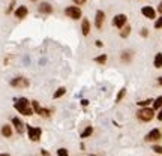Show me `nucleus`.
Returning a JSON list of instances; mask_svg holds the SVG:
<instances>
[{"label":"nucleus","mask_w":162,"mask_h":156,"mask_svg":"<svg viewBox=\"0 0 162 156\" xmlns=\"http://www.w3.org/2000/svg\"><path fill=\"white\" fill-rule=\"evenodd\" d=\"M153 117H155V110L150 107L140 108L137 111V119L140 122H150V120H153Z\"/></svg>","instance_id":"nucleus-2"},{"label":"nucleus","mask_w":162,"mask_h":156,"mask_svg":"<svg viewBox=\"0 0 162 156\" xmlns=\"http://www.w3.org/2000/svg\"><path fill=\"white\" fill-rule=\"evenodd\" d=\"M128 23V17L125 14H117L114 18H113V26L117 27V29H123Z\"/></svg>","instance_id":"nucleus-7"},{"label":"nucleus","mask_w":162,"mask_h":156,"mask_svg":"<svg viewBox=\"0 0 162 156\" xmlns=\"http://www.w3.org/2000/svg\"><path fill=\"white\" fill-rule=\"evenodd\" d=\"M41 155L42 156H50V152H47V150L44 149V150H41Z\"/></svg>","instance_id":"nucleus-33"},{"label":"nucleus","mask_w":162,"mask_h":156,"mask_svg":"<svg viewBox=\"0 0 162 156\" xmlns=\"http://www.w3.org/2000/svg\"><path fill=\"white\" fill-rule=\"evenodd\" d=\"M65 15L69 17L71 20H80L83 12H81V8L80 6H68L65 9Z\"/></svg>","instance_id":"nucleus-5"},{"label":"nucleus","mask_w":162,"mask_h":156,"mask_svg":"<svg viewBox=\"0 0 162 156\" xmlns=\"http://www.w3.org/2000/svg\"><path fill=\"white\" fill-rule=\"evenodd\" d=\"M14 107L23 116H33V113H35L33 108H32V104H30V101L27 98H18V99H15Z\"/></svg>","instance_id":"nucleus-1"},{"label":"nucleus","mask_w":162,"mask_h":156,"mask_svg":"<svg viewBox=\"0 0 162 156\" xmlns=\"http://www.w3.org/2000/svg\"><path fill=\"white\" fill-rule=\"evenodd\" d=\"M155 29H162V15L155 20Z\"/></svg>","instance_id":"nucleus-27"},{"label":"nucleus","mask_w":162,"mask_h":156,"mask_svg":"<svg viewBox=\"0 0 162 156\" xmlns=\"http://www.w3.org/2000/svg\"><path fill=\"white\" fill-rule=\"evenodd\" d=\"M89 156H99V155H89Z\"/></svg>","instance_id":"nucleus-38"},{"label":"nucleus","mask_w":162,"mask_h":156,"mask_svg":"<svg viewBox=\"0 0 162 156\" xmlns=\"http://www.w3.org/2000/svg\"><path fill=\"white\" fill-rule=\"evenodd\" d=\"M87 0H74V3H75V6H81V5H84Z\"/></svg>","instance_id":"nucleus-28"},{"label":"nucleus","mask_w":162,"mask_h":156,"mask_svg":"<svg viewBox=\"0 0 162 156\" xmlns=\"http://www.w3.org/2000/svg\"><path fill=\"white\" fill-rule=\"evenodd\" d=\"M9 84L15 89H27L30 86V81H29V78H26V77H15L9 81Z\"/></svg>","instance_id":"nucleus-4"},{"label":"nucleus","mask_w":162,"mask_h":156,"mask_svg":"<svg viewBox=\"0 0 162 156\" xmlns=\"http://www.w3.org/2000/svg\"><path fill=\"white\" fill-rule=\"evenodd\" d=\"M96 63H99V65H105L107 63V60H108V56L107 54H101V56H98V57L93 58Z\"/></svg>","instance_id":"nucleus-21"},{"label":"nucleus","mask_w":162,"mask_h":156,"mask_svg":"<svg viewBox=\"0 0 162 156\" xmlns=\"http://www.w3.org/2000/svg\"><path fill=\"white\" fill-rule=\"evenodd\" d=\"M131 26H128V24H126V26H125L123 29H120V36H122V38H128V36H129V35H131Z\"/></svg>","instance_id":"nucleus-20"},{"label":"nucleus","mask_w":162,"mask_h":156,"mask_svg":"<svg viewBox=\"0 0 162 156\" xmlns=\"http://www.w3.org/2000/svg\"><path fill=\"white\" fill-rule=\"evenodd\" d=\"M57 156H69V152L65 147H60V149H57Z\"/></svg>","instance_id":"nucleus-25"},{"label":"nucleus","mask_w":162,"mask_h":156,"mask_svg":"<svg viewBox=\"0 0 162 156\" xmlns=\"http://www.w3.org/2000/svg\"><path fill=\"white\" fill-rule=\"evenodd\" d=\"M138 104V107L140 108H146L149 107L150 104H153V99H146V101H140V102H137Z\"/></svg>","instance_id":"nucleus-24"},{"label":"nucleus","mask_w":162,"mask_h":156,"mask_svg":"<svg viewBox=\"0 0 162 156\" xmlns=\"http://www.w3.org/2000/svg\"><path fill=\"white\" fill-rule=\"evenodd\" d=\"M30 2H38V0H30Z\"/></svg>","instance_id":"nucleus-39"},{"label":"nucleus","mask_w":162,"mask_h":156,"mask_svg":"<svg viewBox=\"0 0 162 156\" xmlns=\"http://www.w3.org/2000/svg\"><path fill=\"white\" fill-rule=\"evenodd\" d=\"M38 11L41 14H44V15H50V14L53 12V6H51V3H48V2H42V3H39Z\"/></svg>","instance_id":"nucleus-10"},{"label":"nucleus","mask_w":162,"mask_h":156,"mask_svg":"<svg viewBox=\"0 0 162 156\" xmlns=\"http://www.w3.org/2000/svg\"><path fill=\"white\" fill-rule=\"evenodd\" d=\"M162 108V96H158L153 99V110H161Z\"/></svg>","instance_id":"nucleus-22"},{"label":"nucleus","mask_w":162,"mask_h":156,"mask_svg":"<svg viewBox=\"0 0 162 156\" xmlns=\"http://www.w3.org/2000/svg\"><path fill=\"white\" fill-rule=\"evenodd\" d=\"M35 114H38L39 117H42V119H48V117L51 116V110H48V108H44V107H39V110L35 113Z\"/></svg>","instance_id":"nucleus-14"},{"label":"nucleus","mask_w":162,"mask_h":156,"mask_svg":"<svg viewBox=\"0 0 162 156\" xmlns=\"http://www.w3.org/2000/svg\"><path fill=\"white\" fill-rule=\"evenodd\" d=\"M2 135L5 136V138H11V136H12V126L8 125V123L3 125V126H2Z\"/></svg>","instance_id":"nucleus-15"},{"label":"nucleus","mask_w":162,"mask_h":156,"mask_svg":"<svg viewBox=\"0 0 162 156\" xmlns=\"http://www.w3.org/2000/svg\"><path fill=\"white\" fill-rule=\"evenodd\" d=\"M153 66L156 69H161L162 68V53H158L155 58H153Z\"/></svg>","instance_id":"nucleus-16"},{"label":"nucleus","mask_w":162,"mask_h":156,"mask_svg":"<svg viewBox=\"0 0 162 156\" xmlns=\"http://www.w3.org/2000/svg\"><path fill=\"white\" fill-rule=\"evenodd\" d=\"M125 95H126V89H125V87L120 89V90H119V93H117V96H116V102L119 104V102H120V101L125 98Z\"/></svg>","instance_id":"nucleus-23"},{"label":"nucleus","mask_w":162,"mask_h":156,"mask_svg":"<svg viewBox=\"0 0 162 156\" xmlns=\"http://www.w3.org/2000/svg\"><path fill=\"white\" fill-rule=\"evenodd\" d=\"M12 125H14L15 131H17L18 134H23V132H24V126H26V125L21 122L20 117H14V119H12Z\"/></svg>","instance_id":"nucleus-12"},{"label":"nucleus","mask_w":162,"mask_h":156,"mask_svg":"<svg viewBox=\"0 0 162 156\" xmlns=\"http://www.w3.org/2000/svg\"><path fill=\"white\" fill-rule=\"evenodd\" d=\"M66 93V87H59L54 93H53V99H59V98H62L63 95Z\"/></svg>","instance_id":"nucleus-17"},{"label":"nucleus","mask_w":162,"mask_h":156,"mask_svg":"<svg viewBox=\"0 0 162 156\" xmlns=\"http://www.w3.org/2000/svg\"><path fill=\"white\" fill-rule=\"evenodd\" d=\"M93 134V126H87L83 132H81V135H80V138H89V136Z\"/></svg>","instance_id":"nucleus-19"},{"label":"nucleus","mask_w":162,"mask_h":156,"mask_svg":"<svg viewBox=\"0 0 162 156\" xmlns=\"http://www.w3.org/2000/svg\"><path fill=\"white\" fill-rule=\"evenodd\" d=\"M0 156H11L9 153H0Z\"/></svg>","instance_id":"nucleus-37"},{"label":"nucleus","mask_w":162,"mask_h":156,"mask_svg":"<svg viewBox=\"0 0 162 156\" xmlns=\"http://www.w3.org/2000/svg\"><path fill=\"white\" fill-rule=\"evenodd\" d=\"M120 57H122V60H123L125 63H129L132 60V51H123Z\"/></svg>","instance_id":"nucleus-18"},{"label":"nucleus","mask_w":162,"mask_h":156,"mask_svg":"<svg viewBox=\"0 0 162 156\" xmlns=\"http://www.w3.org/2000/svg\"><path fill=\"white\" fill-rule=\"evenodd\" d=\"M158 12H159V14H162V2L158 5Z\"/></svg>","instance_id":"nucleus-35"},{"label":"nucleus","mask_w":162,"mask_h":156,"mask_svg":"<svg viewBox=\"0 0 162 156\" xmlns=\"http://www.w3.org/2000/svg\"><path fill=\"white\" fill-rule=\"evenodd\" d=\"M14 6H15V3L12 2V3L9 5V8H8V11H6V14H11V12H12V9H14Z\"/></svg>","instance_id":"nucleus-29"},{"label":"nucleus","mask_w":162,"mask_h":156,"mask_svg":"<svg viewBox=\"0 0 162 156\" xmlns=\"http://www.w3.org/2000/svg\"><path fill=\"white\" fill-rule=\"evenodd\" d=\"M81 105H83V107H87V105H89V101H87V99H81Z\"/></svg>","instance_id":"nucleus-31"},{"label":"nucleus","mask_w":162,"mask_h":156,"mask_svg":"<svg viewBox=\"0 0 162 156\" xmlns=\"http://www.w3.org/2000/svg\"><path fill=\"white\" fill-rule=\"evenodd\" d=\"M104 21H105V12H104V11H96V15H95V26H96V29H102Z\"/></svg>","instance_id":"nucleus-8"},{"label":"nucleus","mask_w":162,"mask_h":156,"mask_svg":"<svg viewBox=\"0 0 162 156\" xmlns=\"http://www.w3.org/2000/svg\"><path fill=\"white\" fill-rule=\"evenodd\" d=\"M141 36H144V38H146V36H149V30H147V29L141 30Z\"/></svg>","instance_id":"nucleus-30"},{"label":"nucleus","mask_w":162,"mask_h":156,"mask_svg":"<svg viewBox=\"0 0 162 156\" xmlns=\"http://www.w3.org/2000/svg\"><path fill=\"white\" fill-rule=\"evenodd\" d=\"M141 14L149 20H156V11L153 9L152 6H144L143 9H141Z\"/></svg>","instance_id":"nucleus-11"},{"label":"nucleus","mask_w":162,"mask_h":156,"mask_svg":"<svg viewBox=\"0 0 162 156\" xmlns=\"http://www.w3.org/2000/svg\"><path fill=\"white\" fill-rule=\"evenodd\" d=\"M27 14H29V9H27V6H24V5L18 6V8L15 9V12H14L15 18H18V20L26 18V17H27Z\"/></svg>","instance_id":"nucleus-9"},{"label":"nucleus","mask_w":162,"mask_h":156,"mask_svg":"<svg viewBox=\"0 0 162 156\" xmlns=\"http://www.w3.org/2000/svg\"><path fill=\"white\" fill-rule=\"evenodd\" d=\"M144 140H146V143H158V141L162 140V132L158 128H155V129H152L147 135L144 136Z\"/></svg>","instance_id":"nucleus-6"},{"label":"nucleus","mask_w":162,"mask_h":156,"mask_svg":"<svg viewBox=\"0 0 162 156\" xmlns=\"http://www.w3.org/2000/svg\"><path fill=\"white\" fill-rule=\"evenodd\" d=\"M158 84L162 86V75H161V77H158Z\"/></svg>","instance_id":"nucleus-36"},{"label":"nucleus","mask_w":162,"mask_h":156,"mask_svg":"<svg viewBox=\"0 0 162 156\" xmlns=\"http://www.w3.org/2000/svg\"><path fill=\"white\" fill-rule=\"evenodd\" d=\"M153 152L155 153H158V155H162V146H159V144H153Z\"/></svg>","instance_id":"nucleus-26"},{"label":"nucleus","mask_w":162,"mask_h":156,"mask_svg":"<svg viewBox=\"0 0 162 156\" xmlns=\"http://www.w3.org/2000/svg\"><path fill=\"white\" fill-rule=\"evenodd\" d=\"M81 32H83L84 36H87V35L90 33V21H89L87 18L81 20Z\"/></svg>","instance_id":"nucleus-13"},{"label":"nucleus","mask_w":162,"mask_h":156,"mask_svg":"<svg viewBox=\"0 0 162 156\" xmlns=\"http://www.w3.org/2000/svg\"><path fill=\"white\" fill-rule=\"evenodd\" d=\"M27 126V135H29V140L33 141V143H38L42 136V129L38 126H30V125H26Z\"/></svg>","instance_id":"nucleus-3"},{"label":"nucleus","mask_w":162,"mask_h":156,"mask_svg":"<svg viewBox=\"0 0 162 156\" xmlns=\"http://www.w3.org/2000/svg\"><path fill=\"white\" fill-rule=\"evenodd\" d=\"M95 45L98 47V48H101V47H102L104 44H102V41H96V42H95Z\"/></svg>","instance_id":"nucleus-32"},{"label":"nucleus","mask_w":162,"mask_h":156,"mask_svg":"<svg viewBox=\"0 0 162 156\" xmlns=\"http://www.w3.org/2000/svg\"><path fill=\"white\" fill-rule=\"evenodd\" d=\"M158 120H159V122H162V108L159 110V113H158Z\"/></svg>","instance_id":"nucleus-34"}]
</instances>
